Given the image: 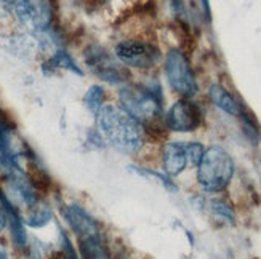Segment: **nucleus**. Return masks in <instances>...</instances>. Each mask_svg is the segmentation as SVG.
<instances>
[{"label": "nucleus", "instance_id": "obj_3", "mask_svg": "<svg viewBox=\"0 0 261 259\" xmlns=\"http://www.w3.org/2000/svg\"><path fill=\"white\" fill-rule=\"evenodd\" d=\"M234 176V162L231 155L220 146L205 149L197 165V181L207 192H223Z\"/></svg>", "mask_w": 261, "mask_h": 259}, {"label": "nucleus", "instance_id": "obj_8", "mask_svg": "<svg viewBox=\"0 0 261 259\" xmlns=\"http://www.w3.org/2000/svg\"><path fill=\"white\" fill-rule=\"evenodd\" d=\"M85 63L99 78L109 83H122L125 82L127 69L120 63L114 61L111 54L101 47H90L85 53Z\"/></svg>", "mask_w": 261, "mask_h": 259}, {"label": "nucleus", "instance_id": "obj_24", "mask_svg": "<svg viewBox=\"0 0 261 259\" xmlns=\"http://www.w3.org/2000/svg\"><path fill=\"white\" fill-rule=\"evenodd\" d=\"M183 259H189V257H183Z\"/></svg>", "mask_w": 261, "mask_h": 259}, {"label": "nucleus", "instance_id": "obj_4", "mask_svg": "<svg viewBox=\"0 0 261 259\" xmlns=\"http://www.w3.org/2000/svg\"><path fill=\"white\" fill-rule=\"evenodd\" d=\"M114 54L123 67H135V69H152L162 60V53L157 45L140 39L120 40Z\"/></svg>", "mask_w": 261, "mask_h": 259}, {"label": "nucleus", "instance_id": "obj_21", "mask_svg": "<svg viewBox=\"0 0 261 259\" xmlns=\"http://www.w3.org/2000/svg\"><path fill=\"white\" fill-rule=\"evenodd\" d=\"M5 227H7V216H5V211H4L2 205H0V232H2Z\"/></svg>", "mask_w": 261, "mask_h": 259}, {"label": "nucleus", "instance_id": "obj_14", "mask_svg": "<svg viewBox=\"0 0 261 259\" xmlns=\"http://www.w3.org/2000/svg\"><path fill=\"white\" fill-rule=\"evenodd\" d=\"M45 67H48V69H67V71H72L79 75H82V71L79 69V66L74 63L71 54L63 48H58L53 53L51 58L45 63Z\"/></svg>", "mask_w": 261, "mask_h": 259}, {"label": "nucleus", "instance_id": "obj_19", "mask_svg": "<svg viewBox=\"0 0 261 259\" xmlns=\"http://www.w3.org/2000/svg\"><path fill=\"white\" fill-rule=\"evenodd\" d=\"M60 239H61V259H79V256H77V253H75V250H74V246H72V243H71V239L67 237V234L66 232H63L61 231V234H60Z\"/></svg>", "mask_w": 261, "mask_h": 259}, {"label": "nucleus", "instance_id": "obj_22", "mask_svg": "<svg viewBox=\"0 0 261 259\" xmlns=\"http://www.w3.org/2000/svg\"><path fill=\"white\" fill-rule=\"evenodd\" d=\"M0 259H8V253H7V248L5 245L0 242Z\"/></svg>", "mask_w": 261, "mask_h": 259}, {"label": "nucleus", "instance_id": "obj_17", "mask_svg": "<svg viewBox=\"0 0 261 259\" xmlns=\"http://www.w3.org/2000/svg\"><path fill=\"white\" fill-rule=\"evenodd\" d=\"M203 152H205V148L200 144V142H196V141H191V142H186V157H188V165L189 166H196L200 163L202 157H203Z\"/></svg>", "mask_w": 261, "mask_h": 259}, {"label": "nucleus", "instance_id": "obj_10", "mask_svg": "<svg viewBox=\"0 0 261 259\" xmlns=\"http://www.w3.org/2000/svg\"><path fill=\"white\" fill-rule=\"evenodd\" d=\"M164 170L168 176H178L188 166L186 157V142L183 141H170L164 146L162 151Z\"/></svg>", "mask_w": 261, "mask_h": 259}, {"label": "nucleus", "instance_id": "obj_7", "mask_svg": "<svg viewBox=\"0 0 261 259\" xmlns=\"http://www.w3.org/2000/svg\"><path fill=\"white\" fill-rule=\"evenodd\" d=\"M202 109L189 98H181L172 104L164 117V127L176 133L196 131L202 125Z\"/></svg>", "mask_w": 261, "mask_h": 259}, {"label": "nucleus", "instance_id": "obj_6", "mask_svg": "<svg viewBox=\"0 0 261 259\" xmlns=\"http://www.w3.org/2000/svg\"><path fill=\"white\" fill-rule=\"evenodd\" d=\"M13 15L22 26L36 34L53 29L55 10L51 0H15Z\"/></svg>", "mask_w": 261, "mask_h": 259}, {"label": "nucleus", "instance_id": "obj_23", "mask_svg": "<svg viewBox=\"0 0 261 259\" xmlns=\"http://www.w3.org/2000/svg\"><path fill=\"white\" fill-rule=\"evenodd\" d=\"M202 4H203V8H205L207 16H210V5H208V0H202Z\"/></svg>", "mask_w": 261, "mask_h": 259}, {"label": "nucleus", "instance_id": "obj_20", "mask_svg": "<svg viewBox=\"0 0 261 259\" xmlns=\"http://www.w3.org/2000/svg\"><path fill=\"white\" fill-rule=\"evenodd\" d=\"M13 2L15 0H0V18L13 15Z\"/></svg>", "mask_w": 261, "mask_h": 259}, {"label": "nucleus", "instance_id": "obj_15", "mask_svg": "<svg viewBox=\"0 0 261 259\" xmlns=\"http://www.w3.org/2000/svg\"><path fill=\"white\" fill-rule=\"evenodd\" d=\"M210 211L215 219H218L224 224H234L236 222V213L232 207L223 198H213L210 200Z\"/></svg>", "mask_w": 261, "mask_h": 259}, {"label": "nucleus", "instance_id": "obj_12", "mask_svg": "<svg viewBox=\"0 0 261 259\" xmlns=\"http://www.w3.org/2000/svg\"><path fill=\"white\" fill-rule=\"evenodd\" d=\"M79 248H81L82 259H112L109 250L105 245L103 235L79 240Z\"/></svg>", "mask_w": 261, "mask_h": 259}, {"label": "nucleus", "instance_id": "obj_16", "mask_svg": "<svg viewBox=\"0 0 261 259\" xmlns=\"http://www.w3.org/2000/svg\"><path fill=\"white\" fill-rule=\"evenodd\" d=\"M105 101H106V92L101 85H92L84 96V103L93 116H96L99 109L105 106Z\"/></svg>", "mask_w": 261, "mask_h": 259}, {"label": "nucleus", "instance_id": "obj_5", "mask_svg": "<svg viewBox=\"0 0 261 259\" xmlns=\"http://www.w3.org/2000/svg\"><path fill=\"white\" fill-rule=\"evenodd\" d=\"M165 75L175 93L181 98H192L199 92L196 75L191 69L189 60L181 50H170L165 58Z\"/></svg>", "mask_w": 261, "mask_h": 259}, {"label": "nucleus", "instance_id": "obj_9", "mask_svg": "<svg viewBox=\"0 0 261 259\" xmlns=\"http://www.w3.org/2000/svg\"><path fill=\"white\" fill-rule=\"evenodd\" d=\"M63 215H64L66 222L69 224L71 231L74 232V235L79 240L103 235L101 234V227H99L98 221L81 205L71 204V205L64 207Z\"/></svg>", "mask_w": 261, "mask_h": 259}, {"label": "nucleus", "instance_id": "obj_13", "mask_svg": "<svg viewBox=\"0 0 261 259\" xmlns=\"http://www.w3.org/2000/svg\"><path fill=\"white\" fill-rule=\"evenodd\" d=\"M21 218H22V222L29 227H43L51 221L53 211L47 202L40 200L36 207L24 211V215H21Z\"/></svg>", "mask_w": 261, "mask_h": 259}, {"label": "nucleus", "instance_id": "obj_11", "mask_svg": "<svg viewBox=\"0 0 261 259\" xmlns=\"http://www.w3.org/2000/svg\"><path fill=\"white\" fill-rule=\"evenodd\" d=\"M208 98L215 106L221 109L223 112H226V114L234 116V117L244 116V110H242V106L239 104V101H237L224 87L218 83L212 85L208 88Z\"/></svg>", "mask_w": 261, "mask_h": 259}, {"label": "nucleus", "instance_id": "obj_1", "mask_svg": "<svg viewBox=\"0 0 261 259\" xmlns=\"http://www.w3.org/2000/svg\"><path fill=\"white\" fill-rule=\"evenodd\" d=\"M95 120L96 130L101 133L106 146H111L114 151L136 155L144 148L147 130L119 104H105L95 116Z\"/></svg>", "mask_w": 261, "mask_h": 259}, {"label": "nucleus", "instance_id": "obj_2", "mask_svg": "<svg viewBox=\"0 0 261 259\" xmlns=\"http://www.w3.org/2000/svg\"><path fill=\"white\" fill-rule=\"evenodd\" d=\"M119 99V106L138 120L147 133L162 119V95L159 88L154 90L151 85H127L120 90Z\"/></svg>", "mask_w": 261, "mask_h": 259}, {"label": "nucleus", "instance_id": "obj_18", "mask_svg": "<svg viewBox=\"0 0 261 259\" xmlns=\"http://www.w3.org/2000/svg\"><path fill=\"white\" fill-rule=\"evenodd\" d=\"M132 170L135 171V173H138V175H143V176H147V178H155L159 183H161L164 187H167L168 190H176V186L170 181V179L165 176V175H162V173H157V171H154V170H149V168H143V166H130Z\"/></svg>", "mask_w": 261, "mask_h": 259}]
</instances>
